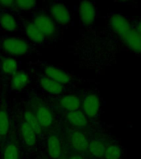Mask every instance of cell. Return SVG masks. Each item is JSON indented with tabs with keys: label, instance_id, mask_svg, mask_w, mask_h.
Masks as SVG:
<instances>
[{
	"label": "cell",
	"instance_id": "cell-1",
	"mask_svg": "<svg viewBox=\"0 0 141 159\" xmlns=\"http://www.w3.org/2000/svg\"><path fill=\"white\" fill-rule=\"evenodd\" d=\"M81 110L92 122H100L105 102L97 88L85 89L82 94Z\"/></svg>",
	"mask_w": 141,
	"mask_h": 159
},
{
	"label": "cell",
	"instance_id": "cell-2",
	"mask_svg": "<svg viewBox=\"0 0 141 159\" xmlns=\"http://www.w3.org/2000/svg\"><path fill=\"white\" fill-rule=\"evenodd\" d=\"M112 134L109 129L99 130L92 134L87 153L93 159H102L106 147Z\"/></svg>",
	"mask_w": 141,
	"mask_h": 159
},
{
	"label": "cell",
	"instance_id": "cell-3",
	"mask_svg": "<svg viewBox=\"0 0 141 159\" xmlns=\"http://www.w3.org/2000/svg\"><path fill=\"white\" fill-rule=\"evenodd\" d=\"M0 49L12 56H23L32 51V46L26 40L17 37L0 38Z\"/></svg>",
	"mask_w": 141,
	"mask_h": 159
},
{
	"label": "cell",
	"instance_id": "cell-4",
	"mask_svg": "<svg viewBox=\"0 0 141 159\" xmlns=\"http://www.w3.org/2000/svg\"><path fill=\"white\" fill-rule=\"evenodd\" d=\"M96 132V131H95ZM94 132H88L72 129L68 135L69 145L74 153H85L88 150L89 141Z\"/></svg>",
	"mask_w": 141,
	"mask_h": 159
},
{
	"label": "cell",
	"instance_id": "cell-5",
	"mask_svg": "<svg viewBox=\"0 0 141 159\" xmlns=\"http://www.w3.org/2000/svg\"><path fill=\"white\" fill-rule=\"evenodd\" d=\"M79 15L80 24L85 29L92 28L99 17L96 3L90 1H83L79 3Z\"/></svg>",
	"mask_w": 141,
	"mask_h": 159
},
{
	"label": "cell",
	"instance_id": "cell-6",
	"mask_svg": "<svg viewBox=\"0 0 141 159\" xmlns=\"http://www.w3.org/2000/svg\"><path fill=\"white\" fill-rule=\"evenodd\" d=\"M32 17V22L46 38L54 37L58 35V26L49 15L45 12H35Z\"/></svg>",
	"mask_w": 141,
	"mask_h": 159
},
{
	"label": "cell",
	"instance_id": "cell-7",
	"mask_svg": "<svg viewBox=\"0 0 141 159\" xmlns=\"http://www.w3.org/2000/svg\"><path fill=\"white\" fill-rule=\"evenodd\" d=\"M121 42L124 49L141 58V36L133 25L130 29L122 36Z\"/></svg>",
	"mask_w": 141,
	"mask_h": 159
},
{
	"label": "cell",
	"instance_id": "cell-8",
	"mask_svg": "<svg viewBox=\"0 0 141 159\" xmlns=\"http://www.w3.org/2000/svg\"><path fill=\"white\" fill-rule=\"evenodd\" d=\"M49 16L54 22L60 25L69 24L71 22V12L66 5L59 2H51L49 4Z\"/></svg>",
	"mask_w": 141,
	"mask_h": 159
},
{
	"label": "cell",
	"instance_id": "cell-9",
	"mask_svg": "<svg viewBox=\"0 0 141 159\" xmlns=\"http://www.w3.org/2000/svg\"><path fill=\"white\" fill-rule=\"evenodd\" d=\"M44 72L45 76L49 77V79L53 80L64 86L74 84V80H75L70 73L60 67L49 66V65L45 66L44 68Z\"/></svg>",
	"mask_w": 141,
	"mask_h": 159
},
{
	"label": "cell",
	"instance_id": "cell-10",
	"mask_svg": "<svg viewBox=\"0 0 141 159\" xmlns=\"http://www.w3.org/2000/svg\"><path fill=\"white\" fill-rule=\"evenodd\" d=\"M126 149L122 145L121 139L115 136L111 137L106 145L102 159H126Z\"/></svg>",
	"mask_w": 141,
	"mask_h": 159
},
{
	"label": "cell",
	"instance_id": "cell-11",
	"mask_svg": "<svg viewBox=\"0 0 141 159\" xmlns=\"http://www.w3.org/2000/svg\"><path fill=\"white\" fill-rule=\"evenodd\" d=\"M82 97L76 94H66L61 97L59 106L68 113L81 109Z\"/></svg>",
	"mask_w": 141,
	"mask_h": 159
},
{
	"label": "cell",
	"instance_id": "cell-12",
	"mask_svg": "<svg viewBox=\"0 0 141 159\" xmlns=\"http://www.w3.org/2000/svg\"><path fill=\"white\" fill-rule=\"evenodd\" d=\"M24 32L27 38L35 44L42 45L46 40V37L42 34V32L32 21L25 23Z\"/></svg>",
	"mask_w": 141,
	"mask_h": 159
},
{
	"label": "cell",
	"instance_id": "cell-13",
	"mask_svg": "<svg viewBox=\"0 0 141 159\" xmlns=\"http://www.w3.org/2000/svg\"><path fill=\"white\" fill-rule=\"evenodd\" d=\"M39 81L42 89L48 94L57 95V94H61L65 90L64 85L49 79V77L45 76V75H41Z\"/></svg>",
	"mask_w": 141,
	"mask_h": 159
},
{
	"label": "cell",
	"instance_id": "cell-14",
	"mask_svg": "<svg viewBox=\"0 0 141 159\" xmlns=\"http://www.w3.org/2000/svg\"><path fill=\"white\" fill-rule=\"evenodd\" d=\"M0 27L7 32H15L18 29L19 24L14 15L8 11L0 12Z\"/></svg>",
	"mask_w": 141,
	"mask_h": 159
},
{
	"label": "cell",
	"instance_id": "cell-15",
	"mask_svg": "<svg viewBox=\"0 0 141 159\" xmlns=\"http://www.w3.org/2000/svg\"><path fill=\"white\" fill-rule=\"evenodd\" d=\"M0 71L7 76H13L19 71V62L12 57H3L0 62Z\"/></svg>",
	"mask_w": 141,
	"mask_h": 159
},
{
	"label": "cell",
	"instance_id": "cell-16",
	"mask_svg": "<svg viewBox=\"0 0 141 159\" xmlns=\"http://www.w3.org/2000/svg\"><path fill=\"white\" fill-rule=\"evenodd\" d=\"M35 114L42 128H49L51 126L54 118L49 108H47L45 105H40L37 107Z\"/></svg>",
	"mask_w": 141,
	"mask_h": 159
},
{
	"label": "cell",
	"instance_id": "cell-17",
	"mask_svg": "<svg viewBox=\"0 0 141 159\" xmlns=\"http://www.w3.org/2000/svg\"><path fill=\"white\" fill-rule=\"evenodd\" d=\"M47 152L49 156L53 159H58L61 155V142L55 134H52L47 140Z\"/></svg>",
	"mask_w": 141,
	"mask_h": 159
},
{
	"label": "cell",
	"instance_id": "cell-18",
	"mask_svg": "<svg viewBox=\"0 0 141 159\" xmlns=\"http://www.w3.org/2000/svg\"><path fill=\"white\" fill-rule=\"evenodd\" d=\"M29 83V76L25 71L19 70L12 76L11 87L13 90H20L26 87Z\"/></svg>",
	"mask_w": 141,
	"mask_h": 159
},
{
	"label": "cell",
	"instance_id": "cell-19",
	"mask_svg": "<svg viewBox=\"0 0 141 159\" xmlns=\"http://www.w3.org/2000/svg\"><path fill=\"white\" fill-rule=\"evenodd\" d=\"M21 134L25 143L28 146H34L36 143V134L26 122H22L21 124Z\"/></svg>",
	"mask_w": 141,
	"mask_h": 159
},
{
	"label": "cell",
	"instance_id": "cell-20",
	"mask_svg": "<svg viewBox=\"0 0 141 159\" xmlns=\"http://www.w3.org/2000/svg\"><path fill=\"white\" fill-rule=\"evenodd\" d=\"M24 119L25 122L34 130V132L36 134V135L41 133L42 127L40 124L39 121H38V119H37L36 116V114H33L32 111L27 110L24 114Z\"/></svg>",
	"mask_w": 141,
	"mask_h": 159
},
{
	"label": "cell",
	"instance_id": "cell-21",
	"mask_svg": "<svg viewBox=\"0 0 141 159\" xmlns=\"http://www.w3.org/2000/svg\"><path fill=\"white\" fill-rule=\"evenodd\" d=\"M18 157L19 154L17 145L13 143H8L4 148L2 159H18Z\"/></svg>",
	"mask_w": 141,
	"mask_h": 159
},
{
	"label": "cell",
	"instance_id": "cell-22",
	"mask_svg": "<svg viewBox=\"0 0 141 159\" xmlns=\"http://www.w3.org/2000/svg\"><path fill=\"white\" fill-rule=\"evenodd\" d=\"M9 129V118L6 109H0V134L4 136Z\"/></svg>",
	"mask_w": 141,
	"mask_h": 159
},
{
	"label": "cell",
	"instance_id": "cell-23",
	"mask_svg": "<svg viewBox=\"0 0 141 159\" xmlns=\"http://www.w3.org/2000/svg\"><path fill=\"white\" fill-rule=\"evenodd\" d=\"M14 6L21 10H32L36 8V1H15Z\"/></svg>",
	"mask_w": 141,
	"mask_h": 159
},
{
	"label": "cell",
	"instance_id": "cell-24",
	"mask_svg": "<svg viewBox=\"0 0 141 159\" xmlns=\"http://www.w3.org/2000/svg\"><path fill=\"white\" fill-rule=\"evenodd\" d=\"M131 23L141 36V15L139 16H129Z\"/></svg>",
	"mask_w": 141,
	"mask_h": 159
},
{
	"label": "cell",
	"instance_id": "cell-25",
	"mask_svg": "<svg viewBox=\"0 0 141 159\" xmlns=\"http://www.w3.org/2000/svg\"><path fill=\"white\" fill-rule=\"evenodd\" d=\"M68 159H93L92 157H90L88 154L85 153H74L69 157Z\"/></svg>",
	"mask_w": 141,
	"mask_h": 159
},
{
	"label": "cell",
	"instance_id": "cell-26",
	"mask_svg": "<svg viewBox=\"0 0 141 159\" xmlns=\"http://www.w3.org/2000/svg\"><path fill=\"white\" fill-rule=\"evenodd\" d=\"M14 2L15 1H0V5L1 7H9L14 6Z\"/></svg>",
	"mask_w": 141,
	"mask_h": 159
},
{
	"label": "cell",
	"instance_id": "cell-27",
	"mask_svg": "<svg viewBox=\"0 0 141 159\" xmlns=\"http://www.w3.org/2000/svg\"><path fill=\"white\" fill-rule=\"evenodd\" d=\"M60 159H68V158H65V157H63V158H60Z\"/></svg>",
	"mask_w": 141,
	"mask_h": 159
},
{
	"label": "cell",
	"instance_id": "cell-28",
	"mask_svg": "<svg viewBox=\"0 0 141 159\" xmlns=\"http://www.w3.org/2000/svg\"><path fill=\"white\" fill-rule=\"evenodd\" d=\"M0 137H1V134H0Z\"/></svg>",
	"mask_w": 141,
	"mask_h": 159
},
{
	"label": "cell",
	"instance_id": "cell-29",
	"mask_svg": "<svg viewBox=\"0 0 141 159\" xmlns=\"http://www.w3.org/2000/svg\"><path fill=\"white\" fill-rule=\"evenodd\" d=\"M0 7H1V5H0Z\"/></svg>",
	"mask_w": 141,
	"mask_h": 159
}]
</instances>
